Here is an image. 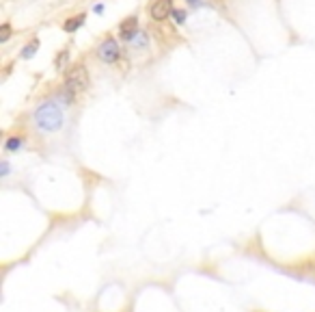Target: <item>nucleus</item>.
Returning <instances> with one entry per match:
<instances>
[{
  "mask_svg": "<svg viewBox=\"0 0 315 312\" xmlns=\"http://www.w3.org/2000/svg\"><path fill=\"white\" fill-rule=\"evenodd\" d=\"M85 20H87V15H85V13L73 15V18H69L65 24H63V30H65V33H73V30H78L82 24H85Z\"/></svg>",
  "mask_w": 315,
  "mask_h": 312,
  "instance_id": "nucleus-6",
  "label": "nucleus"
},
{
  "mask_svg": "<svg viewBox=\"0 0 315 312\" xmlns=\"http://www.w3.org/2000/svg\"><path fill=\"white\" fill-rule=\"evenodd\" d=\"M22 148V137H9L7 143H4V150L7 152H15V150Z\"/></svg>",
  "mask_w": 315,
  "mask_h": 312,
  "instance_id": "nucleus-8",
  "label": "nucleus"
},
{
  "mask_svg": "<svg viewBox=\"0 0 315 312\" xmlns=\"http://www.w3.org/2000/svg\"><path fill=\"white\" fill-rule=\"evenodd\" d=\"M104 11V4H95V13H102Z\"/></svg>",
  "mask_w": 315,
  "mask_h": 312,
  "instance_id": "nucleus-13",
  "label": "nucleus"
},
{
  "mask_svg": "<svg viewBox=\"0 0 315 312\" xmlns=\"http://www.w3.org/2000/svg\"><path fill=\"white\" fill-rule=\"evenodd\" d=\"M119 54H121V50H119V44L114 37H106L97 48V56L104 63H114L119 59Z\"/></svg>",
  "mask_w": 315,
  "mask_h": 312,
  "instance_id": "nucleus-3",
  "label": "nucleus"
},
{
  "mask_svg": "<svg viewBox=\"0 0 315 312\" xmlns=\"http://www.w3.org/2000/svg\"><path fill=\"white\" fill-rule=\"evenodd\" d=\"M67 56H69V52L63 50V54L59 56V59H56V67H59V70H63V65H65V59H67Z\"/></svg>",
  "mask_w": 315,
  "mask_h": 312,
  "instance_id": "nucleus-11",
  "label": "nucleus"
},
{
  "mask_svg": "<svg viewBox=\"0 0 315 312\" xmlns=\"http://www.w3.org/2000/svg\"><path fill=\"white\" fill-rule=\"evenodd\" d=\"M173 18H175L177 24H183V20H186V13H183L181 9H173Z\"/></svg>",
  "mask_w": 315,
  "mask_h": 312,
  "instance_id": "nucleus-10",
  "label": "nucleus"
},
{
  "mask_svg": "<svg viewBox=\"0 0 315 312\" xmlns=\"http://www.w3.org/2000/svg\"><path fill=\"white\" fill-rule=\"evenodd\" d=\"M119 35H121V39H125V41H132L134 35H138V18H134V15L125 18L123 22L119 24Z\"/></svg>",
  "mask_w": 315,
  "mask_h": 312,
  "instance_id": "nucleus-5",
  "label": "nucleus"
},
{
  "mask_svg": "<svg viewBox=\"0 0 315 312\" xmlns=\"http://www.w3.org/2000/svg\"><path fill=\"white\" fill-rule=\"evenodd\" d=\"M35 124L44 132H56L63 126V108L56 102H44L35 111Z\"/></svg>",
  "mask_w": 315,
  "mask_h": 312,
  "instance_id": "nucleus-1",
  "label": "nucleus"
},
{
  "mask_svg": "<svg viewBox=\"0 0 315 312\" xmlns=\"http://www.w3.org/2000/svg\"><path fill=\"white\" fill-rule=\"evenodd\" d=\"M89 85V74H87V67L82 63H76L73 67H69V72L65 74V87L69 91H85Z\"/></svg>",
  "mask_w": 315,
  "mask_h": 312,
  "instance_id": "nucleus-2",
  "label": "nucleus"
},
{
  "mask_svg": "<svg viewBox=\"0 0 315 312\" xmlns=\"http://www.w3.org/2000/svg\"><path fill=\"white\" fill-rule=\"evenodd\" d=\"M173 0H154V2L149 4V18L154 20V22H164L166 18H171L173 15Z\"/></svg>",
  "mask_w": 315,
  "mask_h": 312,
  "instance_id": "nucleus-4",
  "label": "nucleus"
},
{
  "mask_svg": "<svg viewBox=\"0 0 315 312\" xmlns=\"http://www.w3.org/2000/svg\"><path fill=\"white\" fill-rule=\"evenodd\" d=\"M37 50H39V39H30L28 44L22 48V59H30Z\"/></svg>",
  "mask_w": 315,
  "mask_h": 312,
  "instance_id": "nucleus-7",
  "label": "nucleus"
},
{
  "mask_svg": "<svg viewBox=\"0 0 315 312\" xmlns=\"http://www.w3.org/2000/svg\"><path fill=\"white\" fill-rule=\"evenodd\" d=\"M9 37H11V26L2 24V26H0V41H7Z\"/></svg>",
  "mask_w": 315,
  "mask_h": 312,
  "instance_id": "nucleus-9",
  "label": "nucleus"
},
{
  "mask_svg": "<svg viewBox=\"0 0 315 312\" xmlns=\"http://www.w3.org/2000/svg\"><path fill=\"white\" fill-rule=\"evenodd\" d=\"M0 169H2V176H7V174H9V163H7V160H2V165H0Z\"/></svg>",
  "mask_w": 315,
  "mask_h": 312,
  "instance_id": "nucleus-12",
  "label": "nucleus"
},
{
  "mask_svg": "<svg viewBox=\"0 0 315 312\" xmlns=\"http://www.w3.org/2000/svg\"><path fill=\"white\" fill-rule=\"evenodd\" d=\"M192 2H197V0H192Z\"/></svg>",
  "mask_w": 315,
  "mask_h": 312,
  "instance_id": "nucleus-14",
  "label": "nucleus"
}]
</instances>
